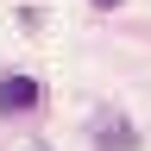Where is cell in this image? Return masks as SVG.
<instances>
[{"mask_svg":"<svg viewBox=\"0 0 151 151\" xmlns=\"http://www.w3.org/2000/svg\"><path fill=\"white\" fill-rule=\"evenodd\" d=\"M38 101H44V88H38L32 76H0V107L6 113H32Z\"/></svg>","mask_w":151,"mask_h":151,"instance_id":"7a4b0ae2","label":"cell"},{"mask_svg":"<svg viewBox=\"0 0 151 151\" xmlns=\"http://www.w3.org/2000/svg\"><path fill=\"white\" fill-rule=\"evenodd\" d=\"M94 6H120V0H94Z\"/></svg>","mask_w":151,"mask_h":151,"instance_id":"3957f363","label":"cell"},{"mask_svg":"<svg viewBox=\"0 0 151 151\" xmlns=\"http://www.w3.org/2000/svg\"><path fill=\"white\" fill-rule=\"evenodd\" d=\"M88 139H94V151H139V126L126 120V113H94L88 120Z\"/></svg>","mask_w":151,"mask_h":151,"instance_id":"6da1fadb","label":"cell"}]
</instances>
